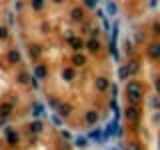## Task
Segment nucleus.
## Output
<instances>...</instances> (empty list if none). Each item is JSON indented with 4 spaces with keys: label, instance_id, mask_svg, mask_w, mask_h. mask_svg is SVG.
<instances>
[{
    "label": "nucleus",
    "instance_id": "1",
    "mask_svg": "<svg viewBox=\"0 0 160 150\" xmlns=\"http://www.w3.org/2000/svg\"><path fill=\"white\" fill-rule=\"evenodd\" d=\"M124 118H126L128 122H138L140 120V108H136V106H128L126 110H124Z\"/></svg>",
    "mask_w": 160,
    "mask_h": 150
},
{
    "label": "nucleus",
    "instance_id": "2",
    "mask_svg": "<svg viewBox=\"0 0 160 150\" xmlns=\"http://www.w3.org/2000/svg\"><path fill=\"white\" fill-rule=\"evenodd\" d=\"M126 96H128V100H130V104L136 106L140 100H142V92H126Z\"/></svg>",
    "mask_w": 160,
    "mask_h": 150
},
{
    "label": "nucleus",
    "instance_id": "3",
    "mask_svg": "<svg viewBox=\"0 0 160 150\" xmlns=\"http://www.w3.org/2000/svg\"><path fill=\"white\" fill-rule=\"evenodd\" d=\"M86 122L88 124H96L98 122V112L96 110H88L86 112Z\"/></svg>",
    "mask_w": 160,
    "mask_h": 150
},
{
    "label": "nucleus",
    "instance_id": "4",
    "mask_svg": "<svg viewBox=\"0 0 160 150\" xmlns=\"http://www.w3.org/2000/svg\"><path fill=\"white\" fill-rule=\"evenodd\" d=\"M126 92H142V86H140V82H128L126 84Z\"/></svg>",
    "mask_w": 160,
    "mask_h": 150
},
{
    "label": "nucleus",
    "instance_id": "5",
    "mask_svg": "<svg viewBox=\"0 0 160 150\" xmlns=\"http://www.w3.org/2000/svg\"><path fill=\"white\" fill-rule=\"evenodd\" d=\"M88 138H90V140H96V142H104V136H102V132H100L98 128L90 132V136H88Z\"/></svg>",
    "mask_w": 160,
    "mask_h": 150
},
{
    "label": "nucleus",
    "instance_id": "6",
    "mask_svg": "<svg viewBox=\"0 0 160 150\" xmlns=\"http://www.w3.org/2000/svg\"><path fill=\"white\" fill-rule=\"evenodd\" d=\"M106 88H108V80L106 78H96V90L104 92Z\"/></svg>",
    "mask_w": 160,
    "mask_h": 150
},
{
    "label": "nucleus",
    "instance_id": "7",
    "mask_svg": "<svg viewBox=\"0 0 160 150\" xmlns=\"http://www.w3.org/2000/svg\"><path fill=\"white\" fill-rule=\"evenodd\" d=\"M6 138H8V142H10V144H16V142H18V134H16L12 128H8V130H6Z\"/></svg>",
    "mask_w": 160,
    "mask_h": 150
},
{
    "label": "nucleus",
    "instance_id": "8",
    "mask_svg": "<svg viewBox=\"0 0 160 150\" xmlns=\"http://www.w3.org/2000/svg\"><path fill=\"white\" fill-rule=\"evenodd\" d=\"M148 54H150L152 58H160V44H152L148 48Z\"/></svg>",
    "mask_w": 160,
    "mask_h": 150
},
{
    "label": "nucleus",
    "instance_id": "9",
    "mask_svg": "<svg viewBox=\"0 0 160 150\" xmlns=\"http://www.w3.org/2000/svg\"><path fill=\"white\" fill-rule=\"evenodd\" d=\"M138 62H130V64L126 66V70H128V76H132V74H136V72H138Z\"/></svg>",
    "mask_w": 160,
    "mask_h": 150
},
{
    "label": "nucleus",
    "instance_id": "10",
    "mask_svg": "<svg viewBox=\"0 0 160 150\" xmlns=\"http://www.w3.org/2000/svg\"><path fill=\"white\" fill-rule=\"evenodd\" d=\"M86 46H88V50H92V52H96V50L100 48L98 40H94V38H92V40H88V44H86Z\"/></svg>",
    "mask_w": 160,
    "mask_h": 150
},
{
    "label": "nucleus",
    "instance_id": "11",
    "mask_svg": "<svg viewBox=\"0 0 160 150\" xmlns=\"http://www.w3.org/2000/svg\"><path fill=\"white\" fill-rule=\"evenodd\" d=\"M34 74H36V78H44V76H46V68H44V66H36Z\"/></svg>",
    "mask_w": 160,
    "mask_h": 150
},
{
    "label": "nucleus",
    "instance_id": "12",
    "mask_svg": "<svg viewBox=\"0 0 160 150\" xmlns=\"http://www.w3.org/2000/svg\"><path fill=\"white\" fill-rule=\"evenodd\" d=\"M10 112H12V106L10 104H2L0 106V114H2V116H8Z\"/></svg>",
    "mask_w": 160,
    "mask_h": 150
},
{
    "label": "nucleus",
    "instance_id": "13",
    "mask_svg": "<svg viewBox=\"0 0 160 150\" xmlns=\"http://www.w3.org/2000/svg\"><path fill=\"white\" fill-rule=\"evenodd\" d=\"M30 130H32V132H36V134H38V132H42V124H40L38 120H34V122L30 124Z\"/></svg>",
    "mask_w": 160,
    "mask_h": 150
},
{
    "label": "nucleus",
    "instance_id": "14",
    "mask_svg": "<svg viewBox=\"0 0 160 150\" xmlns=\"http://www.w3.org/2000/svg\"><path fill=\"white\" fill-rule=\"evenodd\" d=\"M8 60H10V62H18V60H20V54L16 52V50H10V52H8Z\"/></svg>",
    "mask_w": 160,
    "mask_h": 150
},
{
    "label": "nucleus",
    "instance_id": "15",
    "mask_svg": "<svg viewBox=\"0 0 160 150\" xmlns=\"http://www.w3.org/2000/svg\"><path fill=\"white\" fill-rule=\"evenodd\" d=\"M72 62H74V66H82L84 64V56H82V54H76L72 58Z\"/></svg>",
    "mask_w": 160,
    "mask_h": 150
},
{
    "label": "nucleus",
    "instance_id": "16",
    "mask_svg": "<svg viewBox=\"0 0 160 150\" xmlns=\"http://www.w3.org/2000/svg\"><path fill=\"white\" fill-rule=\"evenodd\" d=\"M106 10H108V14H116V10H118V6H116V4H114V2H108L106 4Z\"/></svg>",
    "mask_w": 160,
    "mask_h": 150
},
{
    "label": "nucleus",
    "instance_id": "17",
    "mask_svg": "<svg viewBox=\"0 0 160 150\" xmlns=\"http://www.w3.org/2000/svg\"><path fill=\"white\" fill-rule=\"evenodd\" d=\"M70 44H72V48H82V40L72 36V38H70Z\"/></svg>",
    "mask_w": 160,
    "mask_h": 150
},
{
    "label": "nucleus",
    "instance_id": "18",
    "mask_svg": "<svg viewBox=\"0 0 160 150\" xmlns=\"http://www.w3.org/2000/svg\"><path fill=\"white\" fill-rule=\"evenodd\" d=\"M72 18L74 20H82V10H80V8H74L72 10Z\"/></svg>",
    "mask_w": 160,
    "mask_h": 150
},
{
    "label": "nucleus",
    "instance_id": "19",
    "mask_svg": "<svg viewBox=\"0 0 160 150\" xmlns=\"http://www.w3.org/2000/svg\"><path fill=\"white\" fill-rule=\"evenodd\" d=\"M86 144H88V140L84 136H78V138H76V146H86Z\"/></svg>",
    "mask_w": 160,
    "mask_h": 150
},
{
    "label": "nucleus",
    "instance_id": "20",
    "mask_svg": "<svg viewBox=\"0 0 160 150\" xmlns=\"http://www.w3.org/2000/svg\"><path fill=\"white\" fill-rule=\"evenodd\" d=\"M118 76H120V78H128V70H126V66H122V68L118 70Z\"/></svg>",
    "mask_w": 160,
    "mask_h": 150
},
{
    "label": "nucleus",
    "instance_id": "21",
    "mask_svg": "<svg viewBox=\"0 0 160 150\" xmlns=\"http://www.w3.org/2000/svg\"><path fill=\"white\" fill-rule=\"evenodd\" d=\"M150 104H152V108H160V98H158V96H154L152 100H150Z\"/></svg>",
    "mask_w": 160,
    "mask_h": 150
},
{
    "label": "nucleus",
    "instance_id": "22",
    "mask_svg": "<svg viewBox=\"0 0 160 150\" xmlns=\"http://www.w3.org/2000/svg\"><path fill=\"white\" fill-rule=\"evenodd\" d=\"M64 78H66V80H72L74 78V70H70V68L64 70Z\"/></svg>",
    "mask_w": 160,
    "mask_h": 150
},
{
    "label": "nucleus",
    "instance_id": "23",
    "mask_svg": "<svg viewBox=\"0 0 160 150\" xmlns=\"http://www.w3.org/2000/svg\"><path fill=\"white\" fill-rule=\"evenodd\" d=\"M6 34H8V30L4 26H0V38H6Z\"/></svg>",
    "mask_w": 160,
    "mask_h": 150
},
{
    "label": "nucleus",
    "instance_id": "24",
    "mask_svg": "<svg viewBox=\"0 0 160 150\" xmlns=\"http://www.w3.org/2000/svg\"><path fill=\"white\" fill-rule=\"evenodd\" d=\"M62 136L66 138V140H70V138H72V134H70V132H68V130H62Z\"/></svg>",
    "mask_w": 160,
    "mask_h": 150
},
{
    "label": "nucleus",
    "instance_id": "25",
    "mask_svg": "<svg viewBox=\"0 0 160 150\" xmlns=\"http://www.w3.org/2000/svg\"><path fill=\"white\" fill-rule=\"evenodd\" d=\"M52 122H54V124H56V126H60V124H62V120H60V118H58V116H52Z\"/></svg>",
    "mask_w": 160,
    "mask_h": 150
},
{
    "label": "nucleus",
    "instance_id": "26",
    "mask_svg": "<svg viewBox=\"0 0 160 150\" xmlns=\"http://www.w3.org/2000/svg\"><path fill=\"white\" fill-rule=\"evenodd\" d=\"M34 112H36V114H40V112H42V106H40V104H34Z\"/></svg>",
    "mask_w": 160,
    "mask_h": 150
},
{
    "label": "nucleus",
    "instance_id": "27",
    "mask_svg": "<svg viewBox=\"0 0 160 150\" xmlns=\"http://www.w3.org/2000/svg\"><path fill=\"white\" fill-rule=\"evenodd\" d=\"M154 86H156V92L160 94V78H156V82H154Z\"/></svg>",
    "mask_w": 160,
    "mask_h": 150
},
{
    "label": "nucleus",
    "instance_id": "28",
    "mask_svg": "<svg viewBox=\"0 0 160 150\" xmlns=\"http://www.w3.org/2000/svg\"><path fill=\"white\" fill-rule=\"evenodd\" d=\"M126 150H140V148L136 146V144H128V148H126Z\"/></svg>",
    "mask_w": 160,
    "mask_h": 150
},
{
    "label": "nucleus",
    "instance_id": "29",
    "mask_svg": "<svg viewBox=\"0 0 160 150\" xmlns=\"http://www.w3.org/2000/svg\"><path fill=\"white\" fill-rule=\"evenodd\" d=\"M38 52H40L38 48H30V54H34V56H38Z\"/></svg>",
    "mask_w": 160,
    "mask_h": 150
},
{
    "label": "nucleus",
    "instance_id": "30",
    "mask_svg": "<svg viewBox=\"0 0 160 150\" xmlns=\"http://www.w3.org/2000/svg\"><path fill=\"white\" fill-rule=\"evenodd\" d=\"M32 6H34V8H36V10H40V8H42V2H34Z\"/></svg>",
    "mask_w": 160,
    "mask_h": 150
},
{
    "label": "nucleus",
    "instance_id": "31",
    "mask_svg": "<svg viewBox=\"0 0 160 150\" xmlns=\"http://www.w3.org/2000/svg\"><path fill=\"white\" fill-rule=\"evenodd\" d=\"M110 150H116V148H110Z\"/></svg>",
    "mask_w": 160,
    "mask_h": 150
},
{
    "label": "nucleus",
    "instance_id": "32",
    "mask_svg": "<svg viewBox=\"0 0 160 150\" xmlns=\"http://www.w3.org/2000/svg\"><path fill=\"white\" fill-rule=\"evenodd\" d=\"M158 146H160V144H158Z\"/></svg>",
    "mask_w": 160,
    "mask_h": 150
}]
</instances>
